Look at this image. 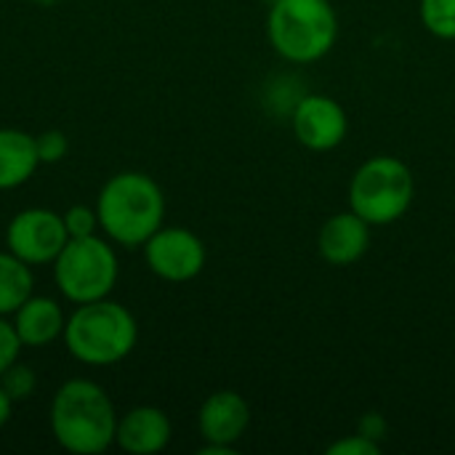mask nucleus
I'll return each mask as SVG.
<instances>
[{
  "instance_id": "nucleus-1",
  "label": "nucleus",
  "mask_w": 455,
  "mask_h": 455,
  "mask_svg": "<svg viewBox=\"0 0 455 455\" xmlns=\"http://www.w3.org/2000/svg\"><path fill=\"white\" fill-rule=\"evenodd\" d=\"M117 413L109 395L91 379L64 381L51 400V435L75 455H99L115 445Z\"/></svg>"
},
{
  "instance_id": "nucleus-16",
  "label": "nucleus",
  "mask_w": 455,
  "mask_h": 455,
  "mask_svg": "<svg viewBox=\"0 0 455 455\" xmlns=\"http://www.w3.org/2000/svg\"><path fill=\"white\" fill-rule=\"evenodd\" d=\"M424 29L437 40H455V0H419Z\"/></svg>"
},
{
  "instance_id": "nucleus-19",
  "label": "nucleus",
  "mask_w": 455,
  "mask_h": 455,
  "mask_svg": "<svg viewBox=\"0 0 455 455\" xmlns=\"http://www.w3.org/2000/svg\"><path fill=\"white\" fill-rule=\"evenodd\" d=\"M35 147H37V157H40V165H53L59 160L67 157V149H69V141L61 131H43L40 136H35Z\"/></svg>"
},
{
  "instance_id": "nucleus-3",
  "label": "nucleus",
  "mask_w": 455,
  "mask_h": 455,
  "mask_svg": "<svg viewBox=\"0 0 455 455\" xmlns=\"http://www.w3.org/2000/svg\"><path fill=\"white\" fill-rule=\"evenodd\" d=\"M267 40L288 64H317L339 40V13L331 0H269Z\"/></svg>"
},
{
  "instance_id": "nucleus-17",
  "label": "nucleus",
  "mask_w": 455,
  "mask_h": 455,
  "mask_svg": "<svg viewBox=\"0 0 455 455\" xmlns=\"http://www.w3.org/2000/svg\"><path fill=\"white\" fill-rule=\"evenodd\" d=\"M0 387L5 389V395L13 400V403H21L27 397H32L35 387H37V376L29 365H21V363H13L3 376H0Z\"/></svg>"
},
{
  "instance_id": "nucleus-6",
  "label": "nucleus",
  "mask_w": 455,
  "mask_h": 455,
  "mask_svg": "<svg viewBox=\"0 0 455 455\" xmlns=\"http://www.w3.org/2000/svg\"><path fill=\"white\" fill-rule=\"evenodd\" d=\"M51 267L59 293L72 304L109 299L120 272L112 245L99 235L69 237Z\"/></svg>"
},
{
  "instance_id": "nucleus-12",
  "label": "nucleus",
  "mask_w": 455,
  "mask_h": 455,
  "mask_svg": "<svg viewBox=\"0 0 455 455\" xmlns=\"http://www.w3.org/2000/svg\"><path fill=\"white\" fill-rule=\"evenodd\" d=\"M173 427L165 411L155 405H136L117 419L115 445L131 455H155L168 448Z\"/></svg>"
},
{
  "instance_id": "nucleus-21",
  "label": "nucleus",
  "mask_w": 455,
  "mask_h": 455,
  "mask_svg": "<svg viewBox=\"0 0 455 455\" xmlns=\"http://www.w3.org/2000/svg\"><path fill=\"white\" fill-rule=\"evenodd\" d=\"M19 352H21V341L16 336L13 323H8L5 317H0V376L19 363Z\"/></svg>"
},
{
  "instance_id": "nucleus-15",
  "label": "nucleus",
  "mask_w": 455,
  "mask_h": 455,
  "mask_svg": "<svg viewBox=\"0 0 455 455\" xmlns=\"http://www.w3.org/2000/svg\"><path fill=\"white\" fill-rule=\"evenodd\" d=\"M32 269L11 251L0 253V317L13 315L32 296Z\"/></svg>"
},
{
  "instance_id": "nucleus-5",
  "label": "nucleus",
  "mask_w": 455,
  "mask_h": 455,
  "mask_svg": "<svg viewBox=\"0 0 455 455\" xmlns=\"http://www.w3.org/2000/svg\"><path fill=\"white\" fill-rule=\"evenodd\" d=\"M349 208L371 227L400 221L416 200V179L405 160L376 155L365 160L349 179Z\"/></svg>"
},
{
  "instance_id": "nucleus-10",
  "label": "nucleus",
  "mask_w": 455,
  "mask_h": 455,
  "mask_svg": "<svg viewBox=\"0 0 455 455\" xmlns=\"http://www.w3.org/2000/svg\"><path fill=\"white\" fill-rule=\"evenodd\" d=\"M251 427V405L235 389H219L205 397L197 413V429L203 443L237 448Z\"/></svg>"
},
{
  "instance_id": "nucleus-18",
  "label": "nucleus",
  "mask_w": 455,
  "mask_h": 455,
  "mask_svg": "<svg viewBox=\"0 0 455 455\" xmlns=\"http://www.w3.org/2000/svg\"><path fill=\"white\" fill-rule=\"evenodd\" d=\"M64 227L69 237H91L99 229V213L88 205H72L64 213Z\"/></svg>"
},
{
  "instance_id": "nucleus-23",
  "label": "nucleus",
  "mask_w": 455,
  "mask_h": 455,
  "mask_svg": "<svg viewBox=\"0 0 455 455\" xmlns=\"http://www.w3.org/2000/svg\"><path fill=\"white\" fill-rule=\"evenodd\" d=\"M11 411H13V400L5 395V389L0 387V429L8 424V419H11Z\"/></svg>"
},
{
  "instance_id": "nucleus-13",
  "label": "nucleus",
  "mask_w": 455,
  "mask_h": 455,
  "mask_svg": "<svg viewBox=\"0 0 455 455\" xmlns=\"http://www.w3.org/2000/svg\"><path fill=\"white\" fill-rule=\"evenodd\" d=\"M64 309L51 296H29L16 312H13V328L21 341V347H48L59 336H64Z\"/></svg>"
},
{
  "instance_id": "nucleus-14",
  "label": "nucleus",
  "mask_w": 455,
  "mask_h": 455,
  "mask_svg": "<svg viewBox=\"0 0 455 455\" xmlns=\"http://www.w3.org/2000/svg\"><path fill=\"white\" fill-rule=\"evenodd\" d=\"M37 165L40 157L35 136L19 128H0V192L27 184Z\"/></svg>"
},
{
  "instance_id": "nucleus-11",
  "label": "nucleus",
  "mask_w": 455,
  "mask_h": 455,
  "mask_svg": "<svg viewBox=\"0 0 455 455\" xmlns=\"http://www.w3.org/2000/svg\"><path fill=\"white\" fill-rule=\"evenodd\" d=\"M371 224L352 208L328 216L317 232V253L331 267H352L371 248Z\"/></svg>"
},
{
  "instance_id": "nucleus-2",
  "label": "nucleus",
  "mask_w": 455,
  "mask_h": 455,
  "mask_svg": "<svg viewBox=\"0 0 455 455\" xmlns=\"http://www.w3.org/2000/svg\"><path fill=\"white\" fill-rule=\"evenodd\" d=\"M99 229L117 245L141 248L165 221V195L141 171L115 173L96 200Z\"/></svg>"
},
{
  "instance_id": "nucleus-22",
  "label": "nucleus",
  "mask_w": 455,
  "mask_h": 455,
  "mask_svg": "<svg viewBox=\"0 0 455 455\" xmlns=\"http://www.w3.org/2000/svg\"><path fill=\"white\" fill-rule=\"evenodd\" d=\"M357 432L365 435L368 440L384 445V440H387V435H389V421H387L384 413H365V416L357 421Z\"/></svg>"
},
{
  "instance_id": "nucleus-9",
  "label": "nucleus",
  "mask_w": 455,
  "mask_h": 455,
  "mask_svg": "<svg viewBox=\"0 0 455 455\" xmlns=\"http://www.w3.org/2000/svg\"><path fill=\"white\" fill-rule=\"evenodd\" d=\"M5 243L13 256L29 267L53 264L61 248L69 243L64 216L48 208H27L16 213L5 229Z\"/></svg>"
},
{
  "instance_id": "nucleus-20",
  "label": "nucleus",
  "mask_w": 455,
  "mask_h": 455,
  "mask_svg": "<svg viewBox=\"0 0 455 455\" xmlns=\"http://www.w3.org/2000/svg\"><path fill=\"white\" fill-rule=\"evenodd\" d=\"M384 445L368 440L365 435L355 432V435H344L336 443L328 445V455H381Z\"/></svg>"
},
{
  "instance_id": "nucleus-4",
  "label": "nucleus",
  "mask_w": 455,
  "mask_h": 455,
  "mask_svg": "<svg viewBox=\"0 0 455 455\" xmlns=\"http://www.w3.org/2000/svg\"><path fill=\"white\" fill-rule=\"evenodd\" d=\"M139 341L136 317L117 301L99 299L88 304H77V309L67 317L64 344L67 352L93 368L123 363Z\"/></svg>"
},
{
  "instance_id": "nucleus-8",
  "label": "nucleus",
  "mask_w": 455,
  "mask_h": 455,
  "mask_svg": "<svg viewBox=\"0 0 455 455\" xmlns=\"http://www.w3.org/2000/svg\"><path fill=\"white\" fill-rule=\"evenodd\" d=\"M288 117L296 141L309 152H333L349 136V115L328 93H301Z\"/></svg>"
},
{
  "instance_id": "nucleus-7",
  "label": "nucleus",
  "mask_w": 455,
  "mask_h": 455,
  "mask_svg": "<svg viewBox=\"0 0 455 455\" xmlns=\"http://www.w3.org/2000/svg\"><path fill=\"white\" fill-rule=\"evenodd\" d=\"M141 248L149 272L165 283H189L208 261L205 243L184 227H160Z\"/></svg>"
}]
</instances>
